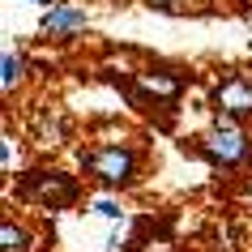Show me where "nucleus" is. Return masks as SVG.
<instances>
[{
    "instance_id": "nucleus-7",
    "label": "nucleus",
    "mask_w": 252,
    "mask_h": 252,
    "mask_svg": "<svg viewBox=\"0 0 252 252\" xmlns=\"http://www.w3.org/2000/svg\"><path fill=\"white\" fill-rule=\"evenodd\" d=\"M64 133H68L64 111H43V116H39V141H43V146H60Z\"/></svg>"
},
{
    "instance_id": "nucleus-12",
    "label": "nucleus",
    "mask_w": 252,
    "mask_h": 252,
    "mask_svg": "<svg viewBox=\"0 0 252 252\" xmlns=\"http://www.w3.org/2000/svg\"><path fill=\"white\" fill-rule=\"evenodd\" d=\"M244 197H248V201H252V184H248V188H244Z\"/></svg>"
},
{
    "instance_id": "nucleus-10",
    "label": "nucleus",
    "mask_w": 252,
    "mask_h": 252,
    "mask_svg": "<svg viewBox=\"0 0 252 252\" xmlns=\"http://www.w3.org/2000/svg\"><path fill=\"white\" fill-rule=\"evenodd\" d=\"M94 214H98V218H107V222H116V218H124V210H120L116 201H94Z\"/></svg>"
},
{
    "instance_id": "nucleus-8",
    "label": "nucleus",
    "mask_w": 252,
    "mask_h": 252,
    "mask_svg": "<svg viewBox=\"0 0 252 252\" xmlns=\"http://www.w3.org/2000/svg\"><path fill=\"white\" fill-rule=\"evenodd\" d=\"M26 248H30V231L17 226L13 218H4L0 222V252H26Z\"/></svg>"
},
{
    "instance_id": "nucleus-4",
    "label": "nucleus",
    "mask_w": 252,
    "mask_h": 252,
    "mask_svg": "<svg viewBox=\"0 0 252 252\" xmlns=\"http://www.w3.org/2000/svg\"><path fill=\"white\" fill-rule=\"evenodd\" d=\"M210 107H214L222 120H244V116H252V81L239 77V73H226V77L210 90Z\"/></svg>"
},
{
    "instance_id": "nucleus-1",
    "label": "nucleus",
    "mask_w": 252,
    "mask_h": 252,
    "mask_svg": "<svg viewBox=\"0 0 252 252\" xmlns=\"http://www.w3.org/2000/svg\"><path fill=\"white\" fill-rule=\"evenodd\" d=\"M197 150L214 162V167H244V162H252V141H248V133L239 128L235 120H222V116H218L214 128L201 133Z\"/></svg>"
},
{
    "instance_id": "nucleus-9",
    "label": "nucleus",
    "mask_w": 252,
    "mask_h": 252,
    "mask_svg": "<svg viewBox=\"0 0 252 252\" xmlns=\"http://www.w3.org/2000/svg\"><path fill=\"white\" fill-rule=\"evenodd\" d=\"M0 68H4V73H0V86H4V90H13L17 81L26 77V56L9 47V52H4V64H0Z\"/></svg>"
},
{
    "instance_id": "nucleus-11",
    "label": "nucleus",
    "mask_w": 252,
    "mask_h": 252,
    "mask_svg": "<svg viewBox=\"0 0 252 252\" xmlns=\"http://www.w3.org/2000/svg\"><path fill=\"white\" fill-rule=\"evenodd\" d=\"M154 9H175V0H150Z\"/></svg>"
},
{
    "instance_id": "nucleus-3",
    "label": "nucleus",
    "mask_w": 252,
    "mask_h": 252,
    "mask_svg": "<svg viewBox=\"0 0 252 252\" xmlns=\"http://www.w3.org/2000/svg\"><path fill=\"white\" fill-rule=\"evenodd\" d=\"M17 192H22L26 201L47 205V210H64V205L77 201V180L64 175V171H30V175H22Z\"/></svg>"
},
{
    "instance_id": "nucleus-2",
    "label": "nucleus",
    "mask_w": 252,
    "mask_h": 252,
    "mask_svg": "<svg viewBox=\"0 0 252 252\" xmlns=\"http://www.w3.org/2000/svg\"><path fill=\"white\" fill-rule=\"evenodd\" d=\"M86 171L107 188H128L141 171V158H137L133 146H94L90 154H81Z\"/></svg>"
},
{
    "instance_id": "nucleus-13",
    "label": "nucleus",
    "mask_w": 252,
    "mask_h": 252,
    "mask_svg": "<svg viewBox=\"0 0 252 252\" xmlns=\"http://www.w3.org/2000/svg\"><path fill=\"white\" fill-rule=\"evenodd\" d=\"M34 4H52V0H34Z\"/></svg>"
},
{
    "instance_id": "nucleus-5",
    "label": "nucleus",
    "mask_w": 252,
    "mask_h": 252,
    "mask_svg": "<svg viewBox=\"0 0 252 252\" xmlns=\"http://www.w3.org/2000/svg\"><path fill=\"white\" fill-rule=\"evenodd\" d=\"M86 26H90V17H86V9H77V4H52V9L43 13V34H52V39H73V34H81Z\"/></svg>"
},
{
    "instance_id": "nucleus-6",
    "label": "nucleus",
    "mask_w": 252,
    "mask_h": 252,
    "mask_svg": "<svg viewBox=\"0 0 252 252\" xmlns=\"http://www.w3.org/2000/svg\"><path fill=\"white\" fill-rule=\"evenodd\" d=\"M137 94L141 98H154V103H175L180 77L167 73V68H146V73H137Z\"/></svg>"
}]
</instances>
